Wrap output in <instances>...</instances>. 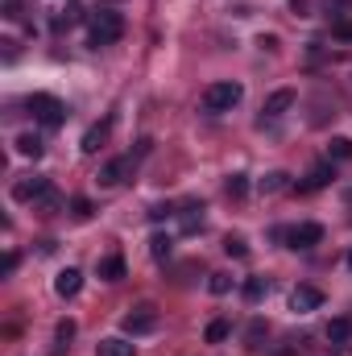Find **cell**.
<instances>
[{
    "instance_id": "6da1fadb",
    "label": "cell",
    "mask_w": 352,
    "mask_h": 356,
    "mask_svg": "<svg viewBox=\"0 0 352 356\" xmlns=\"http://www.w3.org/2000/svg\"><path fill=\"white\" fill-rule=\"evenodd\" d=\"M125 38V17L112 13V8H99L91 17V29H88V46L91 50H104V46H116Z\"/></svg>"
},
{
    "instance_id": "7a4b0ae2",
    "label": "cell",
    "mask_w": 352,
    "mask_h": 356,
    "mask_svg": "<svg viewBox=\"0 0 352 356\" xmlns=\"http://www.w3.org/2000/svg\"><path fill=\"white\" fill-rule=\"evenodd\" d=\"M13 199L17 203H42V207H58V191L46 175H25L21 182H13Z\"/></svg>"
},
{
    "instance_id": "3957f363",
    "label": "cell",
    "mask_w": 352,
    "mask_h": 356,
    "mask_svg": "<svg viewBox=\"0 0 352 356\" xmlns=\"http://www.w3.org/2000/svg\"><path fill=\"white\" fill-rule=\"evenodd\" d=\"M25 108H29L33 120L46 124V129H58V124L67 120V104H63L58 95H46V91H33V95L25 99Z\"/></svg>"
},
{
    "instance_id": "277c9868",
    "label": "cell",
    "mask_w": 352,
    "mask_h": 356,
    "mask_svg": "<svg viewBox=\"0 0 352 356\" xmlns=\"http://www.w3.org/2000/svg\"><path fill=\"white\" fill-rule=\"evenodd\" d=\"M150 154V141H141V149L137 154H125V158H112V162H104V170H99V186H120L125 178H133L137 170V162Z\"/></svg>"
},
{
    "instance_id": "5b68a950",
    "label": "cell",
    "mask_w": 352,
    "mask_h": 356,
    "mask_svg": "<svg viewBox=\"0 0 352 356\" xmlns=\"http://www.w3.org/2000/svg\"><path fill=\"white\" fill-rule=\"evenodd\" d=\"M241 99H245V88H241V83H232V79L211 83V88L203 91V108H207V112H232Z\"/></svg>"
},
{
    "instance_id": "8992f818",
    "label": "cell",
    "mask_w": 352,
    "mask_h": 356,
    "mask_svg": "<svg viewBox=\"0 0 352 356\" xmlns=\"http://www.w3.org/2000/svg\"><path fill=\"white\" fill-rule=\"evenodd\" d=\"M290 249H315L319 241H323V228L319 224H294V228H282L278 232Z\"/></svg>"
},
{
    "instance_id": "52a82bcc",
    "label": "cell",
    "mask_w": 352,
    "mask_h": 356,
    "mask_svg": "<svg viewBox=\"0 0 352 356\" xmlns=\"http://www.w3.org/2000/svg\"><path fill=\"white\" fill-rule=\"evenodd\" d=\"M154 327H158V311H154L150 302L125 315V332H129V336H145V332H154Z\"/></svg>"
},
{
    "instance_id": "ba28073f",
    "label": "cell",
    "mask_w": 352,
    "mask_h": 356,
    "mask_svg": "<svg viewBox=\"0 0 352 356\" xmlns=\"http://www.w3.org/2000/svg\"><path fill=\"white\" fill-rule=\"evenodd\" d=\"M112 124H116V116L108 112V116H104L99 124H91L88 133H83V141H79V149H83V154H99V145L108 141V133H112Z\"/></svg>"
},
{
    "instance_id": "9c48e42d",
    "label": "cell",
    "mask_w": 352,
    "mask_h": 356,
    "mask_svg": "<svg viewBox=\"0 0 352 356\" xmlns=\"http://www.w3.org/2000/svg\"><path fill=\"white\" fill-rule=\"evenodd\" d=\"M332 178H336V166H332V158H328V162H319V166H311V175L303 178V182H298L294 191H303V195H311V191H323V186H328Z\"/></svg>"
},
{
    "instance_id": "30bf717a",
    "label": "cell",
    "mask_w": 352,
    "mask_h": 356,
    "mask_svg": "<svg viewBox=\"0 0 352 356\" xmlns=\"http://www.w3.org/2000/svg\"><path fill=\"white\" fill-rule=\"evenodd\" d=\"M290 307H294L298 315L319 311V307H323V290H319V286H298V290L290 294Z\"/></svg>"
},
{
    "instance_id": "8fae6325",
    "label": "cell",
    "mask_w": 352,
    "mask_h": 356,
    "mask_svg": "<svg viewBox=\"0 0 352 356\" xmlns=\"http://www.w3.org/2000/svg\"><path fill=\"white\" fill-rule=\"evenodd\" d=\"M54 290H58V298H75L79 290H83V273L75 266H67L58 277H54Z\"/></svg>"
},
{
    "instance_id": "7c38bea8",
    "label": "cell",
    "mask_w": 352,
    "mask_h": 356,
    "mask_svg": "<svg viewBox=\"0 0 352 356\" xmlns=\"http://www.w3.org/2000/svg\"><path fill=\"white\" fill-rule=\"evenodd\" d=\"M290 104H294V91L290 88H282V91H273V95H269V99H265V120H278V116H286V108H290Z\"/></svg>"
},
{
    "instance_id": "4fadbf2b",
    "label": "cell",
    "mask_w": 352,
    "mask_h": 356,
    "mask_svg": "<svg viewBox=\"0 0 352 356\" xmlns=\"http://www.w3.org/2000/svg\"><path fill=\"white\" fill-rule=\"evenodd\" d=\"M95 273H99L104 282H125L129 266H125V257H120V253H112V257H104V261L95 266Z\"/></svg>"
},
{
    "instance_id": "5bb4252c",
    "label": "cell",
    "mask_w": 352,
    "mask_h": 356,
    "mask_svg": "<svg viewBox=\"0 0 352 356\" xmlns=\"http://www.w3.org/2000/svg\"><path fill=\"white\" fill-rule=\"evenodd\" d=\"M13 145H17V154H21V158H33V162L46 154V145H42V137H38V133H21Z\"/></svg>"
},
{
    "instance_id": "9a60e30c",
    "label": "cell",
    "mask_w": 352,
    "mask_h": 356,
    "mask_svg": "<svg viewBox=\"0 0 352 356\" xmlns=\"http://www.w3.org/2000/svg\"><path fill=\"white\" fill-rule=\"evenodd\" d=\"M79 21H83V4H79V0H71V4H67L58 17H54V33H63V29L79 25Z\"/></svg>"
},
{
    "instance_id": "2e32d148",
    "label": "cell",
    "mask_w": 352,
    "mask_h": 356,
    "mask_svg": "<svg viewBox=\"0 0 352 356\" xmlns=\"http://www.w3.org/2000/svg\"><path fill=\"white\" fill-rule=\"evenodd\" d=\"M95 356H133V344L120 340V336H112V340H99L95 344Z\"/></svg>"
},
{
    "instance_id": "e0dca14e",
    "label": "cell",
    "mask_w": 352,
    "mask_h": 356,
    "mask_svg": "<svg viewBox=\"0 0 352 356\" xmlns=\"http://www.w3.org/2000/svg\"><path fill=\"white\" fill-rule=\"evenodd\" d=\"M328 340H332V344H349L352 340V319L349 315H340V319L328 323Z\"/></svg>"
},
{
    "instance_id": "ac0fdd59",
    "label": "cell",
    "mask_w": 352,
    "mask_h": 356,
    "mask_svg": "<svg viewBox=\"0 0 352 356\" xmlns=\"http://www.w3.org/2000/svg\"><path fill=\"white\" fill-rule=\"evenodd\" d=\"M75 332H79V327H75V319H58V327H54V340H58V344H54V353H67V348H71V340H75Z\"/></svg>"
},
{
    "instance_id": "d6986e66",
    "label": "cell",
    "mask_w": 352,
    "mask_h": 356,
    "mask_svg": "<svg viewBox=\"0 0 352 356\" xmlns=\"http://www.w3.org/2000/svg\"><path fill=\"white\" fill-rule=\"evenodd\" d=\"M228 336H232V323H228V319H211V323H207V332H203V340H207V344H224Z\"/></svg>"
},
{
    "instance_id": "ffe728a7",
    "label": "cell",
    "mask_w": 352,
    "mask_h": 356,
    "mask_svg": "<svg viewBox=\"0 0 352 356\" xmlns=\"http://www.w3.org/2000/svg\"><path fill=\"white\" fill-rule=\"evenodd\" d=\"M241 294H245V302H262L265 294H269V286H265V277H245Z\"/></svg>"
},
{
    "instance_id": "44dd1931",
    "label": "cell",
    "mask_w": 352,
    "mask_h": 356,
    "mask_svg": "<svg viewBox=\"0 0 352 356\" xmlns=\"http://www.w3.org/2000/svg\"><path fill=\"white\" fill-rule=\"evenodd\" d=\"M328 158H332V162H349L352 158V141L349 137H332V141H328Z\"/></svg>"
},
{
    "instance_id": "7402d4cb",
    "label": "cell",
    "mask_w": 352,
    "mask_h": 356,
    "mask_svg": "<svg viewBox=\"0 0 352 356\" xmlns=\"http://www.w3.org/2000/svg\"><path fill=\"white\" fill-rule=\"evenodd\" d=\"M170 249H175V241H170L166 232H158V236L150 241V253H154V261H166V257H170Z\"/></svg>"
},
{
    "instance_id": "603a6c76",
    "label": "cell",
    "mask_w": 352,
    "mask_h": 356,
    "mask_svg": "<svg viewBox=\"0 0 352 356\" xmlns=\"http://www.w3.org/2000/svg\"><path fill=\"white\" fill-rule=\"evenodd\" d=\"M224 191H228V199H245L249 195V175H232L224 182Z\"/></svg>"
},
{
    "instance_id": "cb8c5ba5",
    "label": "cell",
    "mask_w": 352,
    "mask_h": 356,
    "mask_svg": "<svg viewBox=\"0 0 352 356\" xmlns=\"http://www.w3.org/2000/svg\"><path fill=\"white\" fill-rule=\"evenodd\" d=\"M262 340H265V323L257 319V323H253V327L245 332V348H249V353H262V348H265Z\"/></svg>"
},
{
    "instance_id": "d4e9b609",
    "label": "cell",
    "mask_w": 352,
    "mask_h": 356,
    "mask_svg": "<svg viewBox=\"0 0 352 356\" xmlns=\"http://www.w3.org/2000/svg\"><path fill=\"white\" fill-rule=\"evenodd\" d=\"M203 228V207H186L182 211V232H199Z\"/></svg>"
},
{
    "instance_id": "484cf974",
    "label": "cell",
    "mask_w": 352,
    "mask_h": 356,
    "mask_svg": "<svg viewBox=\"0 0 352 356\" xmlns=\"http://www.w3.org/2000/svg\"><path fill=\"white\" fill-rule=\"evenodd\" d=\"M224 253H228V257H237V261H241V257H249L245 236H224Z\"/></svg>"
},
{
    "instance_id": "4316f807",
    "label": "cell",
    "mask_w": 352,
    "mask_h": 356,
    "mask_svg": "<svg viewBox=\"0 0 352 356\" xmlns=\"http://www.w3.org/2000/svg\"><path fill=\"white\" fill-rule=\"evenodd\" d=\"M262 186L269 191V195H273V191H286V186H290V175H286V170H273V175H265Z\"/></svg>"
},
{
    "instance_id": "83f0119b",
    "label": "cell",
    "mask_w": 352,
    "mask_h": 356,
    "mask_svg": "<svg viewBox=\"0 0 352 356\" xmlns=\"http://www.w3.org/2000/svg\"><path fill=\"white\" fill-rule=\"evenodd\" d=\"M0 17H4V21H21V17H25V4H21V0H4V4H0Z\"/></svg>"
},
{
    "instance_id": "f1b7e54d",
    "label": "cell",
    "mask_w": 352,
    "mask_h": 356,
    "mask_svg": "<svg viewBox=\"0 0 352 356\" xmlns=\"http://www.w3.org/2000/svg\"><path fill=\"white\" fill-rule=\"evenodd\" d=\"M207 290H211V294H228V290H232V277H228V273H211Z\"/></svg>"
},
{
    "instance_id": "f546056e",
    "label": "cell",
    "mask_w": 352,
    "mask_h": 356,
    "mask_svg": "<svg viewBox=\"0 0 352 356\" xmlns=\"http://www.w3.org/2000/svg\"><path fill=\"white\" fill-rule=\"evenodd\" d=\"M71 211H75V220H88V216H91V199H75V203H71Z\"/></svg>"
},
{
    "instance_id": "4dcf8cb0",
    "label": "cell",
    "mask_w": 352,
    "mask_h": 356,
    "mask_svg": "<svg viewBox=\"0 0 352 356\" xmlns=\"http://www.w3.org/2000/svg\"><path fill=\"white\" fill-rule=\"evenodd\" d=\"M332 33H336V38H344V42H352V21H336V25H332Z\"/></svg>"
},
{
    "instance_id": "1f68e13d",
    "label": "cell",
    "mask_w": 352,
    "mask_h": 356,
    "mask_svg": "<svg viewBox=\"0 0 352 356\" xmlns=\"http://www.w3.org/2000/svg\"><path fill=\"white\" fill-rule=\"evenodd\" d=\"M175 216V207H166V203H158L154 211H150V220H170Z\"/></svg>"
},
{
    "instance_id": "d6a6232c",
    "label": "cell",
    "mask_w": 352,
    "mask_h": 356,
    "mask_svg": "<svg viewBox=\"0 0 352 356\" xmlns=\"http://www.w3.org/2000/svg\"><path fill=\"white\" fill-rule=\"evenodd\" d=\"M257 46H262V50H278V38H273V33H262Z\"/></svg>"
},
{
    "instance_id": "836d02e7",
    "label": "cell",
    "mask_w": 352,
    "mask_h": 356,
    "mask_svg": "<svg viewBox=\"0 0 352 356\" xmlns=\"http://www.w3.org/2000/svg\"><path fill=\"white\" fill-rule=\"evenodd\" d=\"M13 269H17V253H4V269H0V273H4V277H8V273H13Z\"/></svg>"
},
{
    "instance_id": "e575fe53",
    "label": "cell",
    "mask_w": 352,
    "mask_h": 356,
    "mask_svg": "<svg viewBox=\"0 0 352 356\" xmlns=\"http://www.w3.org/2000/svg\"><path fill=\"white\" fill-rule=\"evenodd\" d=\"M349 269H352V253H349Z\"/></svg>"
}]
</instances>
